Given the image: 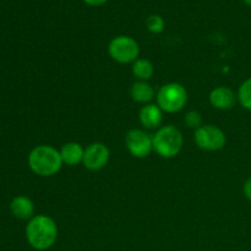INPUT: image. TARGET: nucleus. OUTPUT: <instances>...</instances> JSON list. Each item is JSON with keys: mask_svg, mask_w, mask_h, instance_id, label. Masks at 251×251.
Wrapping results in <instances>:
<instances>
[{"mask_svg": "<svg viewBox=\"0 0 251 251\" xmlns=\"http://www.w3.org/2000/svg\"><path fill=\"white\" fill-rule=\"evenodd\" d=\"M108 53L120 64L134 63L140 54V47L134 38L129 36H118L109 42Z\"/></svg>", "mask_w": 251, "mask_h": 251, "instance_id": "nucleus-5", "label": "nucleus"}, {"mask_svg": "<svg viewBox=\"0 0 251 251\" xmlns=\"http://www.w3.org/2000/svg\"><path fill=\"white\" fill-rule=\"evenodd\" d=\"M28 166L37 176H50L60 171L63 158L60 151L48 145H41L29 152Z\"/></svg>", "mask_w": 251, "mask_h": 251, "instance_id": "nucleus-2", "label": "nucleus"}, {"mask_svg": "<svg viewBox=\"0 0 251 251\" xmlns=\"http://www.w3.org/2000/svg\"><path fill=\"white\" fill-rule=\"evenodd\" d=\"M10 211L19 220H31L34 213V205L31 199L20 195L10 202Z\"/></svg>", "mask_w": 251, "mask_h": 251, "instance_id": "nucleus-11", "label": "nucleus"}, {"mask_svg": "<svg viewBox=\"0 0 251 251\" xmlns=\"http://www.w3.org/2000/svg\"><path fill=\"white\" fill-rule=\"evenodd\" d=\"M83 153H85V150L77 142H68L60 150L63 163L68 166H76L81 163L83 159Z\"/></svg>", "mask_w": 251, "mask_h": 251, "instance_id": "nucleus-12", "label": "nucleus"}, {"mask_svg": "<svg viewBox=\"0 0 251 251\" xmlns=\"http://www.w3.org/2000/svg\"><path fill=\"white\" fill-rule=\"evenodd\" d=\"M243 190H244L245 198H247L249 201H251V176L249 179H248L247 181H245Z\"/></svg>", "mask_w": 251, "mask_h": 251, "instance_id": "nucleus-18", "label": "nucleus"}, {"mask_svg": "<svg viewBox=\"0 0 251 251\" xmlns=\"http://www.w3.org/2000/svg\"><path fill=\"white\" fill-rule=\"evenodd\" d=\"M188 102L185 87L178 82H169L162 86L157 93V105L163 112L178 113Z\"/></svg>", "mask_w": 251, "mask_h": 251, "instance_id": "nucleus-4", "label": "nucleus"}, {"mask_svg": "<svg viewBox=\"0 0 251 251\" xmlns=\"http://www.w3.org/2000/svg\"><path fill=\"white\" fill-rule=\"evenodd\" d=\"M125 145L130 154L136 158H145L153 150L152 137L140 129H132L125 136Z\"/></svg>", "mask_w": 251, "mask_h": 251, "instance_id": "nucleus-7", "label": "nucleus"}, {"mask_svg": "<svg viewBox=\"0 0 251 251\" xmlns=\"http://www.w3.org/2000/svg\"><path fill=\"white\" fill-rule=\"evenodd\" d=\"M108 0H83V2L90 5V6H102Z\"/></svg>", "mask_w": 251, "mask_h": 251, "instance_id": "nucleus-19", "label": "nucleus"}, {"mask_svg": "<svg viewBox=\"0 0 251 251\" xmlns=\"http://www.w3.org/2000/svg\"><path fill=\"white\" fill-rule=\"evenodd\" d=\"M210 102L217 109H230L235 103V95L230 88L221 86V87H217L211 91Z\"/></svg>", "mask_w": 251, "mask_h": 251, "instance_id": "nucleus-9", "label": "nucleus"}, {"mask_svg": "<svg viewBox=\"0 0 251 251\" xmlns=\"http://www.w3.org/2000/svg\"><path fill=\"white\" fill-rule=\"evenodd\" d=\"M243 1H244L245 4L248 5V6H250V7H251V0H243Z\"/></svg>", "mask_w": 251, "mask_h": 251, "instance_id": "nucleus-20", "label": "nucleus"}, {"mask_svg": "<svg viewBox=\"0 0 251 251\" xmlns=\"http://www.w3.org/2000/svg\"><path fill=\"white\" fill-rule=\"evenodd\" d=\"M185 124L188 125L190 129L195 130H198L199 127L202 126V118H201L200 113L195 112V110H190V112L186 113Z\"/></svg>", "mask_w": 251, "mask_h": 251, "instance_id": "nucleus-17", "label": "nucleus"}, {"mask_svg": "<svg viewBox=\"0 0 251 251\" xmlns=\"http://www.w3.org/2000/svg\"><path fill=\"white\" fill-rule=\"evenodd\" d=\"M163 110L156 104H146L140 110V123L147 129H157L161 126L163 120Z\"/></svg>", "mask_w": 251, "mask_h": 251, "instance_id": "nucleus-10", "label": "nucleus"}, {"mask_svg": "<svg viewBox=\"0 0 251 251\" xmlns=\"http://www.w3.org/2000/svg\"><path fill=\"white\" fill-rule=\"evenodd\" d=\"M154 73L153 64L149 59H137L132 64V74L140 81H147Z\"/></svg>", "mask_w": 251, "mask_h": 251, "instance_id": "nucleus-14", "label": "nucleus"}, {"mask_svg": "<svg viewBox=\"0 0 251 251\" xmlns=\"http://www.w3.org/2000/svg\"><path fill=\"white\" fill-rule=\"evenodd\" d=\"M146 27L151 33H161L164 29V20L159 15H150L146 20Z\"/></svg>", "mask_w": 251, "mask_h": 251, "instance_id": "nucleus-16", "label": "nucleus"}, {"mask_svg": "<svg viewBox=\"0 0 251 251\" xmlns=\"http://www.w3.org/2000/svg\"><path fill=\"white\" fill-rule=\"evenodd\" d=\"M109 149L102 142L91 144L83 153L82 163L88 171H100L109 161Z\"/></svg>", "mask_w": 251, "mask_h": 251, "instance_id": "nucleus-8", "label": "nucleus"}, {"mask_svg": "<svg viewBox=\"0 0 251 251\" xmlns=\"http://www.w3.org/2000/svg\"><path fill=\"white\" fill-rule=\"evenodd\" d=\"M131 98L137 103H149L154 98V90L146 81H137L130 90Z\"/></svg>", "mask_w": 251, "mask_h": 251, "instance_id": "nucleus-13", "label": "nucleus"}, {"mask_svg": "<svg viewBox=\"0 0 251 251\" xmlns=\"http://www.w3.org/2000/svg\"><path fill=\"white\" fill-rule=\"evenodd\" d=\"M152 142L157 154L163 158H173L178 156L183 149L184 140L180 130L173 125H167L158 129L156 135L152 137Z\"/></svg>", "mask_w": 251, "mask_h": 251, "instance_id": "nucleus-3", "label": "nucleus"}, {"mask_svg": "<svg viewBox=\"0 0 251 251\" xmlns=\"http://www.w3.org/2000/svg\"><path fill=\"white\" fill-rule=\"evenodd\" d=\"M26 238L33 249L39 251L49 249L58 238L56 223L48 216H34L29 220L26 227Z\"/></svg>", "mask_w": 251, "mask_h": 251, "instance_id": "nucleus-1", "label": "nucleus"}, {"mask_svg": "<svg viewBox=\"0 0 251 251\" xmlns=\"http://www.w3.org/2000/svg\"><path fill=\"white\" fill-rule=\"evenodd\" d=\"M195 144L205 151H218L226 145V135L215 125H202L195 130Z\"/></svg>", "mask_w": 251, "mask_h": 251, "instance_id": "nucleus-6", "label": "nucleus"}, {"mask_svg": "<svg viewBox=\"0 0 251 251\" xmlns=\"http://www.w3.org/2000/svg\"><path fill=\"white\" fill-rule=\"evenodd\" d=\"M238 100L245 109L251 112V77L240 85L238 90Z\"/></svg>", "mask_w": 251, "mask_h": 251, "instance_id": "nucleus-15", "label": "nucleus"}]
</instances>
